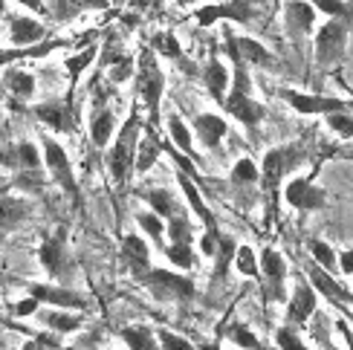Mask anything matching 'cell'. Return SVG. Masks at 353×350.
I'll list each match as a JSON object with an SVG mask.
<instances>
[{
	"mask_svg": "<svg viewBox=\"0 0 353 350\" xmlns=\"http://www.w3.org/2000/svg\"><path fill=\"white\" fill-rule=\"evenodd\" d=\"M142 130H145L142 113H139V105H134L128 113V119L119 125V134L110 142V148L105 151V171H108L113 188H119V192L137 174V151H139Z\"/></svg>",
	"mask_w": 353,
	"mask_h": 350,
	"instance_id": "6da1fadb",
	"label": "cell"
},
{
	"mask_svg": "<svg viewBox=\"0 0 353 350\" xmlns=\"http://www.w3.org/2000/svg\"><path fill=\"white\" fill-rule=\"evenodd\" d=\"M163 96H165V72L159 67V55L151 47H142L137 55V99L148 116V125L159 127L163 122Z\"/></svg>",
	"mask_w": 353,
	"mask_h": 350,
	"instance_id": "7a4b0ae2",
	"label": "cell"
},
{
	"mask_svg": "<svg viewBox=\"0 0 353 350\" xmlns=\"http://www.w3.org/2000/svg\"><path fill=\"white\" fill-rule=\"evenodd\" d=\"M304 163V145H275L263 154L261 159V192L270 203H278V197H284V185L290 180V174Z\"/></svg>",
	"mask_w": 353,
	"mask_h": 350,
	"instance_id": "3957f363",
	"label": "cell"
},
{
	"mask_svg": "<svg viewBox=\"0 0 353 350\" xmlns=\"http://www.w3.org/2000/svg\"><path fill=\"white\" fill-rule=\"evenodd\" d=\"M353 32V9H347L345 14H336L327 18L316 29L313 35V58L319 70H333L336 64L345 58L347 52V41Z\"/></svg>",
	"mask_w": 353,
	"mask_h": 350,
	"instance_id": "277c9868",
	"label": "cell"
},
{
	"mask_svg": "<svg viewBox=\"0 0 353 350\" xmlns=\"http://www.w3.org/2000/svg\"><path fill=\"white\" fill-rule=\"evenodd\" d=\"M139 287H145V293L159 304H185L197 296L194 278L174 267H154L139 278Z\"/></svg>",
	"mask_w": 353,
	"mask_h": 350,
	"instance_id": "5b68a950",
	"label": "cell"
},
{
	"mask_svg": "<svg viewBox=\"0 0 353 350\" xmlns=\"http://www.w3.org/2000/svg\"><path fill=\"white\" fill-rule=\"evenodd\" d=\"M41 151H43V165H47L50 180L79 206V203H81V188H79V180H76V171H72L67 148L52 134L43 130V134H41Z\"/></svg>",
	"mask_w": 353,
	"mask_h": 350,
	"instance_id": "8992f818",
	"label": "cell"
},
{
	"mask_svg": "<svg viewBox=\"0 0 353 350\" xmlns=\"http://www.w3.org/2000/svg\"><path fill=\"white\" fill-rule=\"evenodd\" d=\"M70 231L67 226H55L47 238L38 246V264L47 272L50 281L67 284V278L72 275V260H70Z\"/></svg>",
	"mask_w": 353,
	"mask_h": 350,
	"instance_id": "52a82bcc",
	"label": "cell"
},
{
	"mask_svg": "<svg viewBox=\"0 0 353 350\" xmlns=\"http://www.w3.org/2000/svg\"><path fill=\"white\" fill-rule=\"evenodd\" d=\"M290 209H296L301 214L310 212H321L327 206V192L316 183V171L310 174H299V177H290L284 185V197H281Z\"/></svg>",
	"mask_w": 353,
	"mask_h": 350,
	"instance_id": "ba28073f",
	"label": "cell"
},
{
	"mask_svg": "<svg viewBox=\"0 0 353 350\" xmlns=\"http://www.w3.org/2000/svg\"><path fill=\"white\" fill-rule=\"evenodd\" d=\"M287 260L275 246H261V287H263V298L267 304H281L287 301Z\"/></svg>",
	"mask_w": 353,
	"mask_h": 350,
	"instance_id": "9c48e42d",
	"label": "cell"
},
{
	"mask_svg": "<svg viewBox=\"0 0 353 350\" xmlns=\"http://www.w3.org/2000/svg\"><path fill=\"white\" fill-rule=\"evenodd\" d=\"M194 23L200 29H209L220 21H232V23H241L249 26L255 21V3L252 0H223V3H203L200 9H194Z\"/></svg>",
	"mask_w": 353,
	"mask_h": 350,
	"instance_id": "30bf717a",
	"label": "cell"
},
{
	"mask_svg": "<svg viewBox=\"0 0 353 350\" xmlns=\"http://www.w3.org/2000/svg\"><path fill=\"white\" fill-rule=\"evenodd\" d=\"M278 99L287 101V105L301 116H330L336 110H350L353 107V101L336 99V96L301 93V90H292V87H281V90H278Z\"/></svg>",
	"mask_w": 353,
	"mask_h": 350,
	"instance_id": "8fae6325",
	"label": "cell"
},
{
	"mask_svg": "<svg viewBox=\"0 0 353 350\" xmlns=\"http://www.w3.org/2000/svg\"><path fill=\"white\" fill-rule=\"evenodd\" d=\"M319 289L310 284V278L307 281H299L296 287H292L290 298L284 301V322L292 325V327H307L313 322V316L319 310Z\"/></svg>",
	"mask_w": 353,
	"mask_h": 350,
	"instance_id": "7c38bea8",
	"label": "cell"
},
{
	"mask_svg": "<svg viewBox=\"0 0 353 350\" xmlns=\"http://www.w3.org/2000/svg\"><path fill=\"white\" fill-rule=\"evenodd\" d=\"M174 177H176V185H180V194H183V200H185L188 212L203 223V231H214V235H217V231H220L217 217H214V212L209 209V203H205L203 188L197 185V177H194V174H188L185 168H174Z\"/></svg>",
	"mask_w": 353,
	"mask_h": 350,
	"instance_id": "4fadbf2b",
	"label": "cell"
},
{
	"mask_svg": "<svg viewBox=\"0 0 353 350\" xmlns=\"http://www.w3.org/2000/svg\"><path fill=\"white\" fill-rule=\"evenodd\" d=\"M26 293L35 296L41 304L47 307H58V310H84L87 307V298L81 293H76L70 284H58V281H29L26 284Z\"/></svg>",
	"mask_w": 353,
	"mask_h": 350,
	"instance_id": "5bb4252c",
	"label": "cell"
},
{
	"mask_svg": "<svg viewBox=\"0 0 353 350\" xmlns=\"http://www.w3.org/2000/svg\"><path fill=\"white\" fill-rule=\"evenodd\" d=\"M319 9L310 3V0H284L281 6V23H284V32L292 41H301L307 35H316V18H319Z\"/></svg>",
	"mask_w": 353,
	"mask_h": 350,
	"instance_id": "9a60e30c",
	"label": "cell"
},
{
	"mask_svg": "<svg viewBox=\"0 0 353 350\" xmlns=\"http://www.w3.org/2000/svg\"><path fill=\"white\" fill-rule=\"evenodd\" d=\"M119 258L125 269L134 275V281H139L145 272L154 269V260H151V243L142 231H128L122 235V243H119Z\"/></svg>",
	"mask_w": 353,
	"mask_h": 350,
	"instance_id": "2e32d148",
	"label": "cell"
},
{
	"mask_svg": "<svg viewBox=\"0 0 353 350\" xmlns=\"http://www.w3.org/2000/svg\"><path fill=\"white\" fill-rule=\"evenodd\" d=\"M29 113L35 119L52 130V134H76V119H72V107H70V96L67 99H52V101H35Z\"/></svg>",
	"mask_w": 353,
	"mask_h": 350,
	"instance_id": "e0dca14e",
	"label": "cell"
},
{
	"mask_svg": "<svg viewBox=\"0 0 353 350\" xmlns=\"http://www.w3.org/2000/svg\"><path fill=\"white\" fill-rule=\"evenodd\" d=\"M116 113L113 107L105 101V96H99L93 101V113H90V122H87V136H90V145L96 151H108L110 148V142L116 139Z\"/></svg>",
	"mask_w": 353,
	"mask_h": 350,
	"instance_id": "ac0fdd59",
	"label": "cell"
},
{
	"mask_svg": "<svg viewBox=\"0 0 353 350\" xmlns=\"http://www.w3.org/2000/svg\"><path fill=\"white\" fill-rule=\"evenodd\" d=\"M223 47L229 58H241L249 67H270L272 55L263 47L261 41L249 38V35H234V32H223Z\"/></svg>",
	"mask_w": 353,
	"mask_h": 350,
	"instance_id": "d6986e66",
	"label": "cell"
},
{
	"mask_svg": "<svg viewBox=\"0 0 353 350\" xmlns=\"http://www.w3.org/2000/svg\"><path fill=\"white\" fill-rule=\"evenodd\" d=\"M47 38V23L38 14H9V47H32Z\"/></svg>",
	"mask_w": 353,
	"mask_h": 350,
	"instance_id": "ffe728a7",
	"label": "cell"
},
{
	"mask_svg": "<svg viewBox=\"0 0 353 350\" xmlns=\"http://www.w3.org/2000/svg\"><path fill=\"white\" fill-rule=\"evenodd\" d=\"M223 110L243 127H258L263 122V116H267V107L255 99V93H229L223 101Z\"/></svg>",
	"mask_w": 353,
	"mask_h": 350,
	"instance_id": "44dd1931",
	"label": "cell"
},
{
	"mask_svg": "<svg viewBox=\"0 0 353 350\" xmlns=\"http://www.w3.org/2000/svg\"><path fill=\"white\" fill-rule=\"evenodd\" d=\"M3 165H6L9 171H21V174H26V177H38V174L47 168V165H43V151H41V145L26 142V139L6 151Z\"/></svg>",
	"mask_w": 353,
	"mask_h": 350,
	"instance_id": "7402d4cb",
	"label": "cell"
},
{
	"mask_svg": "<svg viewBox=\"0 0 353 350\" xmlns=\"http://www.w3.org/2000/svg\"><path fill=\"white\" fill-rule=\"evenodd\" d=\"M203 87H205V93L212 96V101H217V105L223 107V101L232 90V72L220 61V55H209V61L203 64Z\"/></svg>",
	"mask_w": 353,
	"mask_h": 350,
	"instance_id": "603a6c76",
	"label": "cell"
},
{
	"mask_svg": "<svg viewBox=\"0 0 353 350\" xmlns=\"http://www.w3.org/2000/svg\"><path fill=\"white\" fill-rule=\"evenodd\" d=\"M191 127H194V136L203 148H220V142L226 139L229 134V125L220 113H197L194 119H191Z\"/></svg>",
	"mask_w": 353,
	"mask_h": 350,
	"instance_id": "cb8c5ba5",
	"label": "cell"
},
{
	"mask_svg": "<svg viewBox=\"0 0 353 350\" xmlns=\"http://www.w3.org/2000/svg\"><path fill=\"white\" fill-rule=\"evenodd\" d=\"M58 50H70V41L64 38H47L41 43H32V47H6L0 52V64L9 67L14 61H26V58H43V55H52Z\"/></svg>",
	"mask_w": 353,
	"mask_h": 350,
	"instance_id": "d4e9b609",
	"label": "cell"
},
{
	"mask_svg": "<svg viewBox=\"0 0 353 350\" xmlns=\"http://www.w3.org/2000/svg\"><path fill=\"white\" fill-rule=\"evenodd\" d=\"M163 154H165V142L159 139L154 125L145 122L142 139H139V151H137V174H148L159 163V156H163Z\"/></svg>",
	"mask_w": 353,
	"mask_h": 350,
	"instance_id": "484cf974",
	"label": "cell"
},
{
	"mask_svg": "<svg viewBox=\"0 0 353 350\" xmlns=\"http://www.w3.org/2000/svg\"><path fill=\"white\" fill-rule=\"evenodd\" d=\"M165 130H168V142L174 145L176 151H183L185 156H191L194 163L200 165V154H197V148H194V127H188L185 122H183V116L180 113H168L165 116Z\"/></svg>",
	"mask_w": 353,
	"mask_h": 350,
	"instance_id": "4316f807",
	"label": "cell"
},
{
	"mask_svg": "<svg viewBox=\"0 0 353 350\" xmlns=\"http://www.w3.org/2000/svg\"><path fill=\"white\" fill-rule=\"evenodd\" d=\"M3 87L14 101H29L35 96V76L26 72L23 67L9 64V67H3Z\"/></svg>",
	"mask_w": 353,
	"mask_h": 350,
	"instance_id": "83f0119b",
	"label": "cell"
},
{
	"mask_svg": "<svg viewBox=\"0 0 353 350\" xmlns=\"http://www.w3.org/2000/svg\"><path fill=\"white\" fill-rule=\"evenodd\" d=\"M41 322L47 325L55 336H72L84 327V316L81 310H58V307H50L47 313L41 316Z\"/></svg>",
	"mask_w": 353,
	"mask_h": 350,
	"instance_id": "f1b7e54d",
	"label": "cell"
},
{
	"mask_svg": "<svg viewBox=\"0 0 353 350\" xmlns=\"http://www.w3.org/2000/svg\"><path fill=\"white\" fill-rule=\"evenodd\" d=\"M47 3H50L52 18L58 23H67V21H72L81 12H90V9L101 12V9H108L110 0H47Z\"/></svg>",
	"mask_w": 353,
	"mask_h": 350,
	"instance_id": "f546056e",
	"label": "cell"
},
{
	"mask_svg": "<svg viewBox=\"0 0 353 350\" xmlns=\"http://www.w3.org/2000/svg\"><path fill=\"white\" fill-rule=\"evenodd\" d=\"M119 342L125 344V350H163L159 347V336L157 330L148 325H128L119 330Z\"/></svg>",
	"mask_w": 353,
	"mask_h": 350,
	"instance_id": "4dcf8cb0",
	"label": "cell"
},
{
	"mask_svg": "<svg viewBox=\"0 0 353 350\" xmlns=\"http://www.w3.org/2000/svg\"><path fill=\"white\" fill-rule=\"evenodd\" d=\"M0 209H3V235L14 231L18 226H23L29 220V214H32V206L23 200V197H14V194H3L0 197Z\"/></svg>",
	"mask_w": 353,
	"mask_h": 350,
	"instance_id": "1f68e13d",
	"label": "cell"
},
{
	"mask_svg": "<svg viewBox=\"0 0 353 350\" xmlns=\"http://www.w3.org/2000/svg\"><path fill=\"white\" fill-rule=\"evenodd\" d=\"M145 197V203H148V209H154L159 217H174L176 212H183V209H188L185 206V200H180L176 194H171L168 188H148V192L142 194Z\"/></svg>",
	"mask_w": 353,
	"mask_h": 350,
	"instance_id": "d6a6232c",
	"label": "cell"
},
{
	"mask_svg": "<svg viewBox=\"0 0 353 350\" xmlns=\"http://www.w3.org/2000/svg\"><path fill=\"white\" fill-rule=\"evenodd\" d=\"M93 61H99V43H87L81 52L64 58V70H67V76H70V93L76 90L79 79L84 76L87 67H93ZM70 93H67V96H70Z\"/></svg>",
	"mask_w": 353,
	"mask_h": 350,
	"instance_id": "836d02e7",
	"label": "cell"
},
{
	"mask_svg": "<svg viewBox=\"0 0 353 350\" xmlns=\"http://www.w3.org/2000/svg\"><path fill=\"white\" fill-rule=\"evenodd\" d=\"M159 252L165 255L168 267H174V269L191 272V269L197 267V249H194V243H174V240H168Z\"/></svg>",
	"mask_w": 353,
	"mask_h": 350,
	"instance_id": "e575fe53",
	"label": "cell"
},
{
	"mask_svg": "<svg viewBox=\"0 0 353 350\" xmlns=\"http://www.w3.org/2000/svg\"><path fill=\"white\" fill-rule=\"evenodd\" d=\"M137 226H139V231H142L145 238L157 243V249H163V246H165L168 223H165V217H159L154 209H145V212H139V214H137Z\"/></svg>",
	"mask_w": 353,
	"mask_h": 350,
	"instance_id": "d590c367",
	"label": "cell"
},
{
	"mask_svg": "<svg viewBox=\"0 0 353 350\" xmlns=\"http://www.w3.org/2000/svg\"><path fill=\"white\" fill-rule=\"evenodd\" d=\"M234 272L243 275V278H255L261 281V252H255L249 243H238V252H234Z\"/></svg>",
	"mask_w": 353,
	"mask_h": 350,
	"instance_id": "8d00e7d4",
	"label": "cell"
},
{
	"mask_svg": "<svg viewBox=\"0 0 353 350\" xmlns=\"http://www.w3.org/2000/svg\"><path fill=\"white\" fill-rule=\"evenodd\" d=\"M148 47H151L159 58H168V61H180V58H183V43H180V38L171 32V29L154 32L151 41H148Z\"/></svg>",
	"mask_w": 353,
	"mask_h": 350,
	"instance_id": "74e56055",
	"label": "cell"
},
{
	"mask_svg": "<svg viewBox=\"0 0 353 350\" xmlns=\"http://www.w3.org/2000/svg\"><path fill=\"white\" fill-rule=\"evenodd\" d=\"M168 235H165V243L174 240V243H194V223H191V212L183 209L176 212L174 217H168Z\"/></svg>",
	"mask_w": 353,
	"mask_h": 350,
	"instance_id": "f35d334b",
	"label": "cell"
},
{
	"mask_svg": "<svg viewBox=\"0 0 353 350\" xmlns=\"http://www.w3.org/2000/svg\"><path fill=\"white\" fill-rule=\"evenodd\" d=\"M229 180L241 188H249V185H261V165H255L252 156H241L238 163L232 165L229 171Z\"/></svg>",
	"mask_w": 353,
	"mask_h": 350,
	"instance_id": "ab89813d",
	"label": "cell"
},
{
	"mask_svg": "<svg viewBox=\"0 0 353 350\" xmlns=\"http://www.w3.org/2000/svg\"><path fill=\"white\" fill-rule=\"evenodd\" d=\"M226 339L232 344H238L241 350H267V347H263V342L258 339V333L249 325H243V322H232L226 327Z\"/></svg>",
	"mask_w": 353,
	"mask_h": 350,
	"instance_id": "60d3db41",
	"label": "cell"
},
{
	"mask_svg": "<svg viewBox=\"0 0 353 350\" xmlns=\"http://www.w3.org/2000/svg\"><path fill=\"white\" fill-rule=\"evenodd\" d=\"M307 249H310V258L316 260L319 267H325V269L333 272V275L342 272V269H339V252H336L327 240H310V243H307Z\"/></svg>",
	"mask_w": 353,
	"mask_h": 350,
	"instance_id": "b9f144b4",
	"label": "cell"
},
{
	"mask_svg": "<svg viewBox=\"0 0 353 350\" xmlns=\"http://www.w3.org/2000/svg\"><path fill=\"white\" fill-rule=\"evenodd\" d=\"M128 52H122V41L116 38V32H108L105 35V41H101V47H99V67L101 70H110L113 64H119L122 58H125Z\"/></svg>",
	"mask_w": 353,
	"mask_h": 350,
	"instance_id": "7bdbcfd3",
	"label": "cell"
},
{
	"mask_svg": "<svg viewBox=\"0 0 353 350\" xmlns=\"http://www.w3.org/2000/svg\"><path fill=\"white\" fill-rule=\"evenodd\" d=\"M275 347L278 350H310L307 347V342L301 339V330L299 327H292V325H278V330H275Z\"/></svg>",
	"mask_w": 353,
	"mask_h": 350,
	"instance_id": "ee69618b",
	"label": "cell"
},
{
	"mask_svg": "<svg viewBox=\"0 0 353 350\" xmlns=\"http://www.w3.org/2000/svg\"><path fill=\"white\" fill-rule=\"evenodd\" d=\"M325 125L339 139H353V107L350 110H336V113L325 116Z\"/></svg>",
	"mask_w": 353,
	"mask_h": 350,
	"instance_id": "f6af8a7d",
	"label": "cell"
},
{
	"mask_svg": "<svg viewBox=\"0 0 353 350\" xmlns=\"http://www.w3.org/2000/svg\"><path fill=\"white\" fill-rule=\"evenodd\" d=\"M108 79H110L113 84H125V81H130V79H137V55H125L119 64H113V67L108 70Z\"/></svg>",
	"mask_w": 353,
	"mask_h": 350,
	"instance_id": "bcb514c9",
	"label": "cell"
},
{
	"mask_svg": "<svg viewBox=\"0 0 353 350\" xmlns=\"http://www.w3.org/2000/svg\"><path fill=\"white\" fill-rule=\"evenodd\" d=\"M157 336H159V347L163 350H197L185 336H180L174 330H157Z\"/></svg>",
	"mask_w": 353,
	"mask_h": 350,
	"instance_id": "7dc6e473",
	"label": "cell"
},
{
	"mask_svg": "<svg viewBox=\"0 0 353 350\" xmlns=\"http://www.w3.org/2000/svg\"><path fill=\"white\" fill-rule=\"evenodd\" d=\"M310 3L325 14V18H336V14H345L347 9H353V3H347V0H310Z\"/></svg>",
	"mask_w": 353,
	"mask_h": 350,
	"instance_id": "c3c4849f",
	"label": "cell"
},
{
	"mask_svg": "<svg viewBox=\"0 0 353 350\" xmlns=\"http://www.w3.org/2000/svg\"><path fill=\"white\" fill-rule=\"evenodd\" d=\"M41 307H43V304H41L35 296H29V293H26V298H21V301L12 307V316H18V318H29V316H35Z\"/></svg>",
	"mask_w": 353,
	"mask_h": 350,
	"instance_id": "681fc988",
	"label": "cell"
},
{
	"mask_svg": "<svg viewBox=\"0 0 353 350\" xmlns=\"http://www.w3.org/2000/svg\"><path fill=\"white\" fill-rule=\"evenodd\" d=\"M18 6H23L29 14H38V18H52V12H50V3L47 0H14Z\"/></svg>",
	"mask_w": 353,
	"mask_h": 350,
	"instance_id": "f907efd6",
	"label": "cell"
},
{
	"mask_svg": "<svg viewBox=\"0 0 353 350\" xmlns=\"http://www.w3.org/2000/svg\"><path fill=\"white\" fill-rule=\"evenodd\" d=\"M339 269H342V275L353 278V246H350V249H342L339 252Z\"/></svg>",
	"mask_w": 353,
	"mask_h": 350,
	"instance_id": "816d5d0a",
	"label": "cell"
},
{
	"mask_svg": "<svg viewBox=\"0 0 353 350\" xmlns=\"http://www.w3.org/2000/svg\"><path fill=\"white\" fill-rule=\"evenodd\" d=\"M319 342L325 344V350H339V347L333 344V339H330V336H325V333H319Z\"/></svg>",
	"mask_w": 353,
	"mask_h": 350,
	"instance_id": "f5cc1de1",
	"label": "cell"
},
{
	"mask_svg": "<svg viewBox=\"0 0 353 350\" xmlns=\"http://www.w3.org/2000/svg\"><path fill=\"white\" fill-rule=\"evenodd\" d=\"M174 3L180 6V9H188V6H197V3H203V0H174Z\"/></svg>",
	"mask_w": 353,
	"mask_h": 350,
	"instance_id": "db71d44e",
	"label": "cell"
},
{
	"mask_svg": "<svg viewBox=\"0 0 353 350\" xmlns=\"http://www.w3.org/2000/svg\"><path fill=\"white\" fill-rule=\"evenodd\" d=\"M203 350H223V347H220V344H205Z\"/></svg>",
	"mask_w": 353,
	"mask_h": 350,
	"instance_id": "11a10c76",
	"label": "cell"
},
{
	"mask_svg": "<svg viewBox=\"0 0 353 350\" xmlns=\"http://www.w3.org/2000/svg\"><path fill=\"white\" fill-rule=\"evenodd\" d=\"M110 3H113V6H116V9H119V6H122V3H125V0H110Z\"/></svg>",
	"mask_w": 353,
	"mask_h": 350,
	"instance_id": "9f6ffc18",
	"label": "cell"
},
{
	"mask_svg": "<svg viewBox=\"0 0 353 350\" xmlns=\"http://www.w3.org/2000/svg\"><path fill=\"white\" fill-rule=\"evenodd\" d=\"M61 350H76V347H61Z\"/></svg>",
	"mask_w": 353,
	"mask_h": 350,
	"instance_id": "6f0895ef",
	"label": "cell"
}]
</instances>
